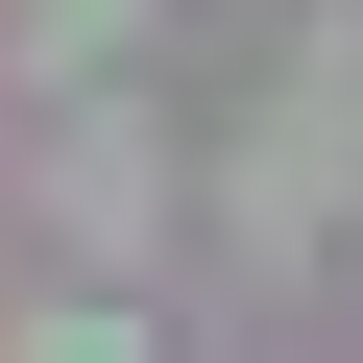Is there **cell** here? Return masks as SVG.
Listing matches in <instances>:
<instances>
[{
  "instance_id": "3957f363",
  "label": "cell",
  "mask_w": 363,
  "mask_h": 363,
  "mask_svg": "<svg viewBox=\"0 0 363 363\" xmlns=\"http://www.w3.org/2000/svg\"><path fill=\"white\" fill-rule=\"evenodd\" d=\"M0 363H145V315L97 291V315H25V339H0Z\"/></svg>"
},
{
  "instance_id": "7a4b0ae2",
  "label": "cell",
  "mask_w": 363,
  "mask_h": 363,
  "mask_svg": "<svg viewBox=\"0 0 363 363\" xmlns=\"http://www.w3.org/2000/svg\"><path fill=\"white\" fill-rule=\"evenodd\" d=\"M0 25H25V73H73V49H121L145 0H0Z\"/></svg>"
},
{
  "instance_id": "6da1fadb",
  "label": "cell",
  "mask_w": 363,
  "mask_h": 363,
  "mask_svg": "<svg viewBox=\"0 0 363 363\" xmlns=\"http://www.w3.org/2000/svg\"><path fill=\"white\" fill-rule=\"evenodd\" d=\"M49 218H97V242H145V121H121V97H97L73 145H49Z\"/></svg>"
}]
</instances>
